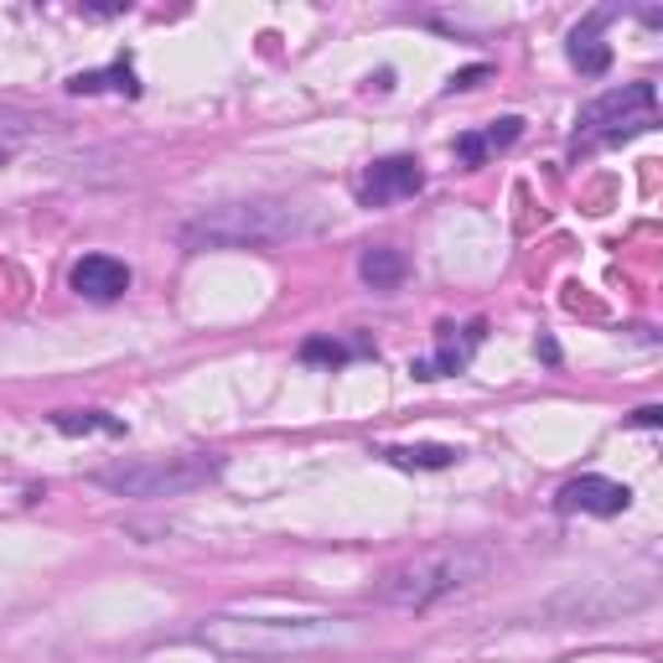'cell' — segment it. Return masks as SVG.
I'll use <instances>...</instances> for the list:
<instances>
[{"instance_id":"cell-1","label":"cell","mask_w":663,"mask_h":663,"mask_svg":"<svg viewBox=\"0 0 663 663\" xmlns=\"http://www.w3.org/2000/svg\"><path fill=\"white\" fill-rule=\"evenodd\" d=\"M202 648H213L223 659H259V663H286L306 659V653H327L358 638L348 617H239V612H218L202 617L193 632Z\"/></svg>"},{"instance_id":"cell-2","label":"cell","mask_w":663,"mask_h":663,"mask_svg":"<svg viewBox=\"0 0 663 663\" xmlns=\"http://www.w3.org/2000/svg\"><path fill=\"white\" fill-rule=\"evenodd\" d=\"M316 218L295 202H223V208H202L182 223V244L187 249H265V244H286V239L312 234Z\"/></svg>"},{"instance_id":"cell-3","label":"cell","mask_w":663,"mask_h":663,"mask_svg":"<svg viewBox=\"0 0 663 663\" xmlns=\"http://www.w3.org/2000/svg\"><path fill=\"white\" fill-rule=\"evenodd\" d=\"M488 575V555L477 545H446V549H426L405 566H394L384 581L373 585V602L394 606V612H426V606L446 602L456 591H467L472 581Z\"/></svg>"},{"instance_id":"cell-4","label":"cell","mask_w":663,"mask_h":663,"mask_svg":"<svg viewBox=\"0 0 663 663\" xmlns=\"http://www.w3.org/2000/svg\"><path fill=\"white\" fill-rule=\"evenodd\" d=\"M218 472H223V456H202V451H187V456H140V462H109V467L94 472V482L115 498H140V503H156V498H187V492L208 488Z\"/></svg>"},{"instance_id":"cell-5","label":"cell","mask_w":663,"mask_h":663,"mask_svg":"<svg viewBox=\"0 0 663 663\" xmlns=\"http://www.w3.org/2000/svg\"><path fill=\"white\" fill-rule=\"evenodd\" d=\"M653 104H659V89L653 83H617V89H606L596 94L591 104L581 109V125L585 136H606V140H623V136H638L653 125Z\"/></svg>"},{"instance_id":"cell-6","label":"cell","mask_w":663,"mask_h":663,"mask_svg":"<svg viewBox=\"0 0 663 663\" xmlns=\"http://www.w3.org/2000/svg\"><path fill=\"white\" fill-rule=\"evenodd\" d=\"M420 187H426V172H420L415 156H384L363 172V202H369V208L405 202V197H415Z\"/></svg>"},{"instance_id":"cell-7","label":"cell","mask_w":663,"mask_h":663,"mask_svg":"<svg viewBox=\"0 0 663 663\" xmlns=\"http://www.w3.org/2000/svg\"><path fill=\"white\" fill-rule=\"evenodd\" d=\"M555 508L560 513H596V519H617L632 508V488L612 482V477H575L555 492Z\"/></svg>"},{"instance_id":"cell-8","label":"cell","mask_w":663,"mask_h":663,"mask_svg":"<svg viewBox=\"0 0 663 663\" xmlns=\"http://www.w3.org/2000/svg\"><path fill=\"white\" fill-rule=\"evenodd\" d=\"M73 291L83 301H119L130 291V265L115 259V254H83L73 265Z\"/></svg>"},{"instance_id":"cell-9","label":"cell","mask_w":663,"mask_h":663,"mask_svg":"<svg viewBox=\"0 0 663 663\" xmlns=\"http://www.w3.org/2000/svg\"><path fill=\"white\" fill-rule=\"evenodd\" d=\"M519 136H524V119H513V115L492 119L488 130H472V136L456 140V161H462V166H482V161H488L492 151H503V146H513Z\"/></svg>"},{"instance_id":"cell-10","label":"cell","mask_w":663,"mask_h":663,"mask_svg":"<svg viewBox=\"0 0 663 663\" xmlns=\"http://www.w3.org/2000/svg\"><path fill=\"white\" fill-rule=\"evenodd\" d=\"M602 21H606V11H596V16L585 21V26H575V37H570V62H575L581 73H591V79H602L606 68H612V47L596 37Z\"/></svg>"},{"instance_id":"cell-11","label":"cell","mask_w":663,"mask_h":663,"mask_svg":"<svg viewBox=\"0 0 663 663\" xmlns=\"http://www.w3.org/2000/svg\"><path fill=\"white\" fill-rule=\"evenodd\" d=\"M358 275H363V286H373V291H394V286L410 275V265H405V254H399V249L379 244V249H363Z\"/></svg>"},{"instance_id":"cell-12","label":"cell","mask_w":663,"mask_h":663,"mask_svg":"<svg viewBox=\"0 0 663 663\" xmlns=\"http://www.w3.org/2000/svg\"><path fill=\"white\" fill-rule=\"evenodd\" d=\"M379 456L405 472H441L456 462V446H379Z\"/></svg>"},{"instance_id":"cell-13","label":"cell","mask_w":663,"mask_h":663,"mask_svg":"<svg viewBox=\"0 0 663 663\" xmlns=\"http://www.w3.org/2000/svg\"><path fill=\"white\" fill-rule=\"evenodd\" d=\"M68 89H73V94H98V89H115V94H125V98L140 94L136 68H130V62H115V68H104V73H73V79H68Z\"/></svg>"},{"instance_id":"cell-14","label":"cell","mask_w":663,"mask_h":663,"mask_svg":"<svg viewBox=\"0 0 663 663\" xmlns=\"http://www.w3.org/2000/svg\"><path fill=\"white\" fill-rule=\"evenodd\" d=\"M53 426H58L62 435H94V430H104V435H125V426L109 420L104 410H58L53 415Z\"/></svg>"},{"instance_id":"cell-15","label":"cell","mask_w":663,"mask_h":663,"mask_svg":"<svg viewBox=\"0 0 663 663\" xmlns=\"http://www.w3.org/2000/svg\"><path fill=\"white\" fill-rule=\"evenodd\" d=\"M301 358H306V363H327V369H337V363H348V348L332 342V337H306V342H301Z\"/></svg>"},{"instance_id":"cell-16","label":"cell","mask_w":663,"mask_h":663,"mask_svg":"<svg viewBox=\"0 0 663 663\" xmlns=\"http://www.w3.org/2000/svg\"><path fill=\"white\" fill-rule=\"evenodd\" d=\"M488 79H492V68H488V62H472V68H462V73H451L446 94H462V89H477V83H488Z\"/></svg>"},{"instance_id":"cell-17","label":"cell","mask_w":663,"mask_h":663,"mask_svg":"<svg viewBox=\"0 0 663 663\" xmlns=\"http://www.w3.org/2000/svg\"><path fill=\"white\" fill-rule=\"evenodd\" d=\"M659 420H663V410H659V405H643V410L632 415V426H643V430H653V426H659Z\"/></svg>"},{"instance_id":"cell-18","label":"cell","mask_w":663,"mask_h":663,"mask_svg":"<svg viewBox=\"0 0 663 663\" xmlns=\"http://www.w3.org/2000/svg\"><path fill=\"white\" fill-rule=\"evenodd\" d=\"M5 161H11V146H5V140H0V166H5Z\"/></svg>"}]
</instances>
